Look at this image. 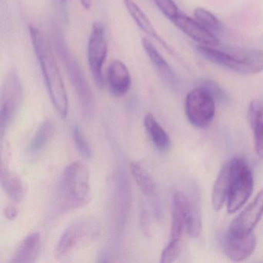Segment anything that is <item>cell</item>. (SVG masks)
Wrapping results in <instances>:
<instances>
[{"mask_svg":"<svg viewBox=\"0 0 263 263\" xmlns=\"http://www.w3.org/2000/svg\"><path fill=\"white\" fill-rule=\"evenodd\" d=\"M29 31L52 104L60 116L66 118L68 112V97L56 58L47 38L37 27L30 25Z\"/></svg>","mask_w":263,"mask_h":263,"instance_id":"6da1fadb","label":"cell"},{"mask_svg":"<svg viewBox=\"0 0 263 263\" xmlns=\"http://www.w3.org/2000/svg\"><path fill=\"white\" fill-rule=\"evenodd\" d=\"M91 199L90 174L82 161H74L67 166L60 178L57 200L63 210L80 209Z\"/></svg>","mask_w":263,"mask_h":263,"instance_id":"7a4b0ae2","label":"cell"},{"mask_svg":"<svg viewBox=\"0 0 263 263\" xmlns=\"http://www.w3.org/2000/svg\"><path fill=\"white\" fill-rule=\"evenodd\" d=\"M196 50L206 61L241 74H256L263 71V50H219L198 45Z\"/></svg>","mask_w":263,"mask_h":263,"instance_id":"3957f363","label":"cell"},{"mask_svg":"<svg viewBox=\"0 0 263 263\" xmlns=\"http://www.w3.org/2000/svg\"><path fill=\"white\" fill-rule=\"evenodd\" d=\"M100 233L99 224L93 218H81L72 222L57 243L54 256L64 258L93 242Z\"/></svg>","mask_w":263,"mask_h":263,"instance_id":"277c9868","label":"cell"},{"mask_svg":"<svg viewBox=\"0 0 263 263\" xmlns=\"http://www.w3.org/2000/svg\"><path fill=\"white\" fill-rule=\"evenodd\" d=\"M231 185L227 209L235 213L249 200L253 192L254 178L252 170L244 159L235 158L230 161Z\"/></svg>","mask_w":263,"mask_h":263,"instance_id":"5b68a950","label":"cell"},{"mask_svg":"<svg viewBox=\"0 0 263 263\" xmlns=\"http://www.w3.org/2000/svg\"><path fill=\"white\" fill-rule=\"evenodd\" d=\"M24 100L22 84L15 71L5 77L2 85L0 101V138L4 139L6 132L13 124Z\"/></svg>","mask_w":263,"mask_h":263,"instance_id":"8992f818","label":"cell"},{"mask_svg":"<svg viewBox=\"0 0 263 263\" xmlns=\"http://www.w3.org/2000/svg\"><path fill=\"white\" fill-rule=\"evenodd\" d=\"M185 112L189 122L198 128H206L215 115V101L204 89L198 87L186 97Z\"/></svg>","mask_w":263,"mask_h":263,"instance_id":"52a82bcc","label":"cell"},{"mask_svg":"<svg viewBox=\"0 0 263 263\" xmlns=\"http://www.w3.org/2000/svg\"><path fill=\"white\" fill-rule=\"evenodd\" d=\"M107 55V41L104 33V25L97 21L92 26L87 45V61L90 73L98 87L104 85L103 67Z\"/></svg>","mask_w":263,"mask_h":263,"instance_id":"ba28073f","label":"cell"},{"mask_svg":"<svg viewBox=\"0 0 263 263\" xmlns=\"http://www.w3.org/2000/svg\"><path fill=\"white\" fill-rule=\"evenodd\" d=\"M59 50L62 53L63 60L79 99L83 114L86 118L90 119L95 114V101L88 83L84 78L78 62L70 56L67 49L62 47Z\"/></svg>","mask_w":263,"mask_h":263,"instance_id":"9c48e42d","label":"cell"},{"mask_svg":"<svg viewBox=\"0 0 263 263\" xmlns=\"http://www.w3.org/2000/svg\"><path fill=\"white\" fill-rule=\"evenodd\" d=\"M263 215V189L231 223L229 232L235 235L252 233Z\"/></svg>","mask_w":263,"mask_h":263,"instance_id":"30bf717a","label":"cell"},{"mask_svg":"<svg viewBox=\"0 0 263 263\" xmlns=\"http://www.w3.org/2000/svg\"><path fill=\"white\" fill-rule=\"evenodd\" d=\"M193 201V199H190L183 192H178L174 195L170 241H182L181 236L187 229V220Z\"/></svg>","mask_w":263,"mask_h":263,"instance_id":"8fae6325","label":"cell"},{"mask_svg":"<svg viewBox=\"0 0 263 263\" xmlns=\"http://www.w3.org/2000/svg\"><path fill=\"white\" fill-rule=\"evenodd\" d=\"M172 22L178 30L198 42L200 45L212 47L219 45L218 37L212 31L184 13H180Z\"/></svg>","mask_w":263,"mask_h":263,"instance_id":"7c38bea8","label":"cell"},{"mask_svg":"<svg viewBox=\"0 0 263 263\" xmlns=\"http://www.w3.org/2000/svg\"><path fill=\"white\" fill-rule=\"evenodd\" d=\"M255 246L256 238L252 232L246 235H235L228 232L223 242L224 253L234 261L249 258L253 253Z\"/></svg>","mask_w":263,"mask_h":263,"instance_id":"4fadbf2b","label":"cell"},{"mask_svg":"<svg viewBox=\"0 0 263 263\" xmlns=\"http://www.w3.org/2000/svg\"><path fill=\"white\" fill-rule=\"evenodd\" d=\"M107 81L114 95L121 97L126 95L132 84V78L127 66L118 60L112 61L107 68Z\"/></svg>","mask_w":263,"mask_h":263,"instance_id":"5bb4252c","label":"cell"},{"mask_svg":"<svg viewBox=\"0 0 263 263\" xmlns=\"http://www.w3.org/2000/svg\"><path fill=\"white\" fill-rule=\"evenodd\" d=\"M124 4L126 10H127L132 19L135 21V24L138 25V27L141 29V30H142L147 36H150L151 38H153L157 42L159 43L169 53H172V48L158 34L150 20L147 17L145 13L141 10V7L138 5V4L135 3L134 0H124Z\"/></svg>","mask_w":263,"mask_h":263,"instance_id":"9a60e30c","label":"cell"},{"mask_svg":"<svg viewBox=\"0 0 263 263\" xmlns=\"http://www.w3.org/2000/svg\"><path fill=\"white\" fill-rule=\"evenodd\" d=\"M141 43H142L144 51L147 53L149 59L155 66L157 71L159 73L160 77L162 78L163 81L172 87H176L178 84L176 75L174 73L170 65L167 64V61L157 50L156 47L147 38H143Z\"/></svg>","mask_w":263,"mask_h":263,"instance_id":"2e32d148","label":"cell"},{"mask_svg":"<svg viewBox=\"0 0 263 263\" xmlns=\"http://www.w3.org/2000/svg\"><path fill=\"white\" fill-rule=\"evenodd\" d=\"M249 118L253 132L255 154L258 159L263 160V101L255 99L250 103Z\"/></svg>","mask_w":263,"mask_h":263,"instance_id":"e0dca14e","label":"cell"},{"mask_svg":"<svg viewBox=\"0 0 263 263\" xmlns=\"http://www.w3.org/2000/svg\"><path fill=\"white\" fill-rule=\"evenodd\" d=\"M41 248V236L39 232L27 235L18 246L12 257V263H33L37 259Z\"/></svg>","mask_w":263,"mask_h":263,"instance_id":"ac0fdd59","label":"cell"},{"mask_svg":"<svg viewBox=\"0 0 263 263\" xmlns=\"http://www.w3.org/2000/svg\"><path fill=\"white\" fill-rule=\"evenodd\" d=\"M0 183L6 195L15 203H20L25 195V187L21 178L2 163L0 168Z\"/></svg>","mask_w":263,"mask_h":263,"instance_id":"d6986e66","label":"cell"},{"mask_svg":"<svg viewBox=\"0 0 263 263\" xmlns=\"http://www.w3.org/2000/svg\"><path fill=\"white\" fill-rule=\"evenodd\" d=\"M231 185L230 161L224 164L217 177L212 194V207L215 210L222 209L229 198Z\"/></svg>","mask_w":263,"mask_h":263,"instance_id":"ffe728a7","label":"cell"},{"mask_svg":"<svg viewBox=\"0 0 263 263\" xmlns=\"http://www.w3.org/2000/svg\"><path fill=\"white\" fill-rule=\"evenodd\" d=\"M144 125L151 141L158 150L162 152L170 150L172 147L170 138L152 114L148 113L146 115Z\"/></svg>","mask_w":263,"mask_h":263,"instance_id":"44dd1931","label":"cell"},{"mask_svg":"<svg viewBox=\"0 0 263 263\" xmlns=\"http://www.w3.org/2000/svg\"><path fill=\"white\" fill-rule=\"evenodd\" d=\"M55 132V124L53 120L44 121L36 130L34 137L28 146V152L31 154L39 153L45 148Z\"/></svg>","mask_w":263,"mask_h":263,"instance_id":"7402d4cb","label":"cell"},{"mask_svg":"<svg viewBox=\"0 0 263 263\" xmlns=\"http://www.w3.org/2000/svg\"><path fill=\"white\" fill-rule=\"evenodd\" d=\"M130 172L143 194L147 196H152L155 194L156 189L155 182L150 174L141 164L132 162L130 164Z\"/></svg>","mask_w":263,"mask_h":263,"instance_id":"603a6c76","label":"cell"},{"mask_svg":"<svg viewBox=\"0 0 263 263\" xmlns=\"http://www.w3.org/2000/svg\"><path fill=\"white\" fill-rule=\"evenodd\" d=\"M194 16L199 24L210 31H221L222 30L223 25L219 20L205 9L201 7L195 9L194 10Z\"/></svg>","mask_w":263,"mask_h":263,"instance_id":"cb8c5ba5","label":"cell"},{"mask_svg":"<svg viewBox=\"0 0 263 263\" xmlns=\"http://www.w3.org/2000/svg\"><path fill=\"white\" fill-rule=\"evenodd\" d=\"M199 87L209 92L215 101L219 102H227L229 101L228 96L224 89L214 81L211 80H202L200 81Z\"/></svg>","mask_w":263,"mask_h":263,"instance_id":"d4e9b609","label":"cell"},{"mask_svg":"<svg viewBox=\"0 0 263 263\" xmlns=\"http://www.w3.org/2000/svg\"><path fill=\"white\" fill-rule=\"evenodd\" d=\"M73 138L80 153H81L84 158H90L92 155L91 148H90L88 141H87L85 136H84V134H83L82 130H81V127H80L78 124L73 126Z\"/></svg>","mask_w":263,"mask_h":263,"instance_id":"484cf974","label":"cell"},{"mask_svg":"<svg viewBox=\"0 0 263 263\" xmlns=\"http://www.w3.org/2000/svg\"><path fill=\"white\" fill-rule=\"evenodd\" d=\"M182 249V241H170L161 255V263H171L179 256Z\"/></svg>","mask_w":263,"mask_h":263,"instance_id":"4316f807","label":"cell"},{"mask_svg":"<svg viewBox=\"0 0 263 263\" xmlns=\"http://www.w3.org/2000/svg\"><path fill=\"white\" fill-rule=\"evenodd\" d=\"M160 11L169 20L172 21L181 13L178 6L173 0H154Z\"/></svg>","mask_w":263,"mask_h":263,"instance_id":"83f0119b","label":"cell"},{"mask_svg":"<svg viewBox=\"0 0 263 263\" xmlns=\"http://www.w3.org/2000/svg\"><path fill=\"white\" fill-rule=\"evenodd\" d=\"M17 209L13 205H8L4 209V215L9 220H13L17 217Z\"/></svg>","mask_w":263,"mask_h":263,"instance_id":"f1b7e54d","label":"cell"},{"mask_svg":"<svg viewBox=\"0 0 263 263\" xmlns=\"http://www.w3.org/2000/svg\"><path fill=\"white\" fill-rule=\"evenodd\" d=\"M141 223L144 233H149V232H150L149 231L150 224H149L148 215H147V212L145 210L143 211L142 213H141Z\"/></svg>","mask_w":263,"mask_h":263,"instance_id":"f546056e","label":"cell"},{"mask_svg":"<svg viewBox=\"0 0 263 263\" xmlns=\"http://www.w3.org/2000/svg\"><path fill=\"white\" fill-rule=\"evenodd\" d=\"M80 2L84 10H88L91 8L92 0H80Z\"/></svg>","mask_w":263,"mask_h":263,"instance_id":"4dcf8cb0","label":"cell"},{"mask_svg":"<svg viewBox=\"0 0 263 263\" xmlns=\"http://www.w3.org/2000/svg\"><path fill=\"white\" fill-rule=\"evenodd\" d=\"M61 1H62V2H67V1H68V0H61Z\"/></svg>","mask_w":263,"mask_h":263,"instance_id":"1f68e13d","label":"cell"}]
</instances>
